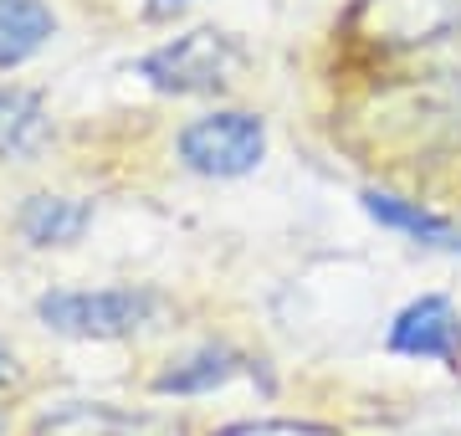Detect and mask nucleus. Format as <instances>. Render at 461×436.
<instances>
[{
  "label": "nucleus",
  "instance_id": "7",
  "mask_svg": "<svg viewBox=\"0 0 461 436\" xmlns=\"http://www.w3.org/2000/svg\"><path fill=\"white\" fill-rule=\"evenodd\" d=\"M51 144V108L36 87L5 83L0 87V159L5 165H32Z\"/></svg>",
  "mask_w": 461,
  "mask_h": 436
},
{
  "label": "nucleus",
  "instance_id": "13",
  "mask_svg": "<svg viewBox=\"0 0 461 436\" xmlns=\"http://www.w3.org/2000/svg\"><path fill=\"white\" fill-rule=\"evenodd\" d=\"M195 5H205V0H144V16L149 21H175V16H185V11H195Z\"/></svg>",
  "mask_w": 461,
  "mask_h": 436
},
{
  "label": "nucleus",
  "instance_id": "11",
  "mask_svg": "<svg viewBox=\"0 0 461 436\" xmlns=\"http://www.w3.org/2000/svg\"><path fill=\"white\" fill-rule=\"evenodd\" d=\"M133 421L113 405H98V401H72L62 411H51V416L36 421L32 436H129Z\"/></svg>",
  "mask_w": 461,
  "mask_h": 436
},
{
  "label": "nucleus",
  "instance_id": "6",
  "mask_svg": "<svg viewBox=\"0 0 461 436\" xmlns=\"http://www.w3.org/2000/svg\"><path fill=\"white\" fill-rule=\"evenodd\" d=\"M359 205H364V216L375 221V226L411 236L415 247H430V252H461V221L430 211L426 201L395 195V190H384V185H364Z\"/></svg>",
  "mask_w": 461,
  "mask_h": 436
},
{
  "label": "nucleus",
  "instance_id": "12",
  "mask_svg": "<svg viewBox=\"0 0 461 436\" xmlns=\"http://www.w3.org/2000/svg\"><path fill=\"white\" fill-rule=\"evenodd\" d=\"M215 436H339V431L318 426V421H236V426H221Z\"/></svg>",
  "mask_w": 461,
  "mask_h": 436
},
{
  "label": "nucleus",
  "instance_id": "4",
  "mask_svg": "<svg viewBox=\"0 0 461 436\" xmlns=\"http://www.w3.org/2000/svg\"><path fill=\"white\" fill-rule=\"evenodd\" d=\"M165 313L154 287H51L36 298V319L67 339H129Z\"/></svg>",
  "mask_w": 461,
  "mask_h": 436
},
{
  "label": "nucleus",
  "instance_id": "15",
  "mask_svg": "<svg viewBox=\"0 0 461 436\" xmlns=\"http://www.w3.org/2000/svg\"><path fill=\"white\" fill-rule=\"evenodd\" d=\"M0 431H5V416H0Z\"/></svg>",
  "mask_w": 461,
  "mask_h": 436
},
{
  "label": "nucleus",
  "instance_id": "3",
  "mask_svg": "<svg viewBox=\"0 0 461 436\" xmlns=\"http://www.w3.org/2000/svg\"><path fill=\"white\" fill-rule=\"evenodd\" d=\"M344 32L379 57L446 51L461 41V0H348Z\"/></svg>",
  "mask_w": 461,
  "mask_h": 436
},
{
  "label": "nucleus",
  "instance_id": "8",
  "mask_svg": "<svg viewBox=\"0 0 461 436\" xmlns=\"http://www.w3.org/2000/svg\"><path fill=\"white\" fill-rule=\"evenodd\" d=\"M93 226V201L83 195H26L16 211V232L32 241V247H72L83 241V232Z\"/></svg>",
  "mask_w": 461,
  "mask_h": 436
},
{
  "label": "nucleus",
  "instance_id": "5",
  "mask_svg": "<svg viewBox=\"0 0 461 436\" xmlns=\"http://www.w3.org/2000/svg\"><path fill=\"white\" fill-rule=\"evenodd\" d=\"M390 354H405V359H441L451 365L461 354V313L446 293H420L395 313L390 323Z\"/></svg>",
  "mask_w": 461,
  "mask_h": 436
},
{
  "label": "nucleus",
  "instance_id": "9",
  "mask_svg": "<svg viewBox=\"0 0 461 436\" xmlns=\"http://www.w3.org/2000/svg\"><path fill=\"white\" fill-rule=\"evenodd\" d=\"M57 11L51 0H0V72H21L36 62L57 36Z\"/></svg>",
  "mask_w": 461,
  "mask_h": 436
},
{
  "label": "nucleus",
  "instance_id": "2",
  "mask_svg": "<svg viewBox=\"0 0 461 436\" xmlns=\"http://www.w3.org/2000/svg\"><path fill=\"white\" fill-rule=\"evenodd\" d=\"M267 118L257 108H236V103H215L205 114L185 118L175 134V159L200 180H247L267 159Z\"/></svg>",
  "mask_w": 461,
  "mask_h": 436
},
{
  "label": "nucleus",
  "instance_id": "1",
  "mask_svg": "<svg viewBox=\"0 0 461 436\" xmlns=\"http://www.w3.org/2000/svg\"><path fill=\"white\" fill-rule=\"evenodd\" d=\"M139 77L159 98H226L251 77V47L230 26L195 21V26L154 41L139 57Z\"/></svg>",
  "mask_w": 461,
  "mask_h": 436
},
{
  "label": "nucleus",
  "instance_id": "10",
  "mask_svg": "<svg viewBox=\"0 0 461 436\" xmlns=\"http://www.w3.org/2000/svg\"><path fill=\"white\" fill-rule=\"evenodd\" d=\"M241 369V354H230L226 344H205V350L175 359L169 369L154 375V390L159 395H205V390H221Z\"/></svg>",
  "mask_w": 461,
  "mask_h": 436
},
{
  "label": "nucleus",
  "instance_id": "14",
  "mask_svg": "<svg viewBox=\"0 0 461 436\" xmlns=\"http://www.w3.org/2000/svg\"><path fill=\"white\" fill-rule=\"evenodd\" d=\"M11 380H16V354L0 344V386H11Z\"/></svg>",
  "mask_w": 461,
  "mask_h": 436
}]
</instances>
